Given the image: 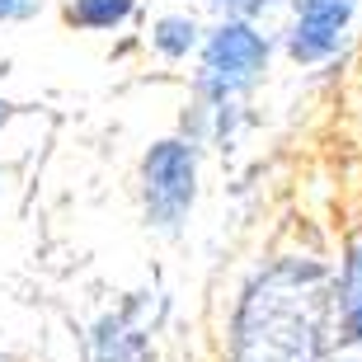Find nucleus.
<instances>
[{"label": "nucleus", "instance_id": "nucleus-1", "mask_svg": "<svg viewBox=\"0 0 362 362\" xmlns=\"http://www.w3.org/2000/svg\"><path fill=\"white\" fill-rule=\"evenodd\" d=\"M334 282L310 259L264 269L235 315V362H325V320Z\"/></svg>", "mask_w": 362, "mask_h": 362}, {"label": "nucleus", "instance_id": "nucleus-2", "mask_svg": "<svg viewBox=\"0 0 362 362\" xmlns=\"http://www.w3.org/2000/svg\"><path fill=\"white\" fill-rule=\"evenodd\" d=\"M269 62V47L250 24H221L207 42V57H202V81L216 99L226 94H240L245 85L259 81V71Z\"/></svg>", "mask_w": 362, "mask_h": 362}, {"label": "nucleus", "instance_id": "nucleus-3", "mask_svg": "<svg viewBox=\"0 0 362 362\" xmlns=\"http://www.w3.org/2000/svg\"><path fill=\"white\" fill-rule=\"evenodd\" d=\"M141 179H146V212L160 226H175L193 202V179H198L193 151L184 141H156L141 165Z\"/></svg>", "mask_w": 362, "mask_h": 362}, {"label": "nucleus", "instance_id": "nucleus-4", "mask_svg": "<svg viewBox=\"0 0 362 362\" xmlns=\"http://www.w3.org/2000/svg\"><path fill=\"white\" fill-rule=\"evenodd\" d=\"M353 19V0H301L292 24V57L296 62H320L339 47L344 28Z\"/></svg>", "mask_w": 362, "mask_h": 362}, {"label": "nucleus", "instance_id": "nucleus-5", "mask_svg": "<svg viewBox=\"0 0 362 362\" xmlns=\"http://www.w3.org/2000/svg\"><path fill=\"white\" fill-rule=\"evenodd\" d=\"M339 301H344V320H349V334H353V339H362V235L349 245Z\"/></svg>", "mask_w": 362, "mask_h": 362}, {"label": "nucleus", "instance_id": "nucleus-6", "mask_svg": "<svg viewBox=\"0 0 362 362\" xmlns=\"http://www.w3.org/2000/svg\"><path fill=\"white\" fill-rule=\"evenodd\" d=\"M132 0H76L71 5V19L85 28H113L118 19H127Z\"/></svg>", "mask_w": 362, "mask_h": 362}, {"label": "nucleus", "instance_id": "nucleus-7", "mask_svg": "<svg viewBox=\"0 0 362 362\" xmlns=\"http://www.w3.org/2000/svg\"><path fill=\"white\" fill-rule=\"evenodd\" d=\"M156 47L170 52V57L188 52V47H193V24H188V19H160V24H156Z\"/></svg>", "mask_w": 362, "mask_h": 362}, {"label": "nucleus", "instance_id": "nucleus-8", "mask_svg": "<svg viewBox=\"0 0 362 362\" xmlns=\"http://www.w3.org/2000/svg\"><path fill=\"white\" fill-rule=\"evenodd\" d=\"M325 362H362V339H339V344H334V349H329V353H325Z\"/></svg>", "mask_w": 362, "mask_h": 362}, {"label": "nucleus", "instance_id": "nucleus-9", "mask_svg": "<svg viewBox=\"0 0 362 362\" xmlns=\"http://www.w3.org/2000/svg\"><path fill=\"white\" fill-rule=\"evenodd\" d=\"M33 10V0H0V19H19Z\"/></svg>", "mask_w": 362, "mask_h": 362}, {"label": "nucleus", "instance_id": "nucleus-10", "mask_svg": "<svg viewBox=\"0 0 362 362\" xmlns=\"http://www.w3.org/2000/svg\"><path fill=\"white\" fill-rule=\"evenodd\" d=\"M5 118H10V104H5V99H0V127H5Z\"/></svg>", "mask_w": 362, "mask_h": 362}]
</instances>
